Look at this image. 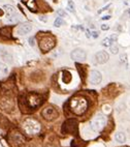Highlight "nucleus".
<instances>
[{
    "mask_svg": "<svg viewBox=\"0 0 130 147\" xmlns=\"http://www.w3.org/2000/svg\"><path fill=\"white\" fill-rule=\"evenodd\" d=\"M121 61H122V62H124V61H126V55H125V54H123V55H121Z\"/></svg>",
    "mask_w": 130,
    "mask_h": 147,
    "instance_id": "obj_33",
    "label": "nucleus"
},
{
    "mask_svg": "<svg viewBox=\"0 0 130 147\" xmlns=\"http://www.w3.org/2000/svg\"><path fill=\"white\" fill-rule=\"evenodd\" d=\"M47 147H54V146H52V145H48Z\"/></svg>",
    "mask_w": 130,
    "mask_h": 147,
    "instance_id": "obj_35",
    "label": "nucleus"
},
{
    "mask_svg": "<svg viewBox=\"0 0 130 147\" xmlns=\"http://www.w3.org/2000/svg\"><path fill=\"white\" fill-rule=\"evenodd\" d=\"M118 40V36H117V34H112L111 36H107L105 37L103 40L101 42V45L103 46V47H107V48H109L111 46L114 44L116 40Z\"/></svg>",
    "mask_w": 130,
    "mask_h": 147,
    "instance_id": "obj_14",
    "label": "nucleus"
},
{
    "mask_svg": "<svg viewBox=\"0 0 130 147\" xmlns=\"http://www.w3.org/2000/svg\"><path fill=\"white\" fill-rule=\"evenodd\" d=\"M101 29L103 30V31H107V30H109V25H107V24H102Z\"/></svg>",
    "mask_w": 130,
    "mask_h": 147,
    "instance_id": "obj_29",
    "label": "nucleus"
},
{
    "mask_svg": "<svg viewBox=\"0 0 130 147\" xmlns=\"http://www.w3.org/2000/svg\"><path fill=\"white\" fill-rule=\"evenodd\" d=\"M70 57L74 61H84L87 58V53L86 51L81 49V48H76L71 52Z\"/></svg>",
    "mask_w": 130,
    "mask_h": 147,
    "instance_id": "obj_8",
    "label": "nucleus"
},
{
    "mask_svg": "<svg viewBox=\"0 0 130 147\" xmlns=\"http://www.w3.org/2000/svg\"><path fill=\"white\" fill-rule=\"evenodd\" d=\"M63 24H64V21H63L62 19L60 18H57L56 19V20H55V22H54V26L55 27H61L63 25Z\"/></svg>",
    "mask_w": 130,
    "mask_h": 147,
    "instance_id": "obj_22",
    "label": "nucleus"
},
{
    "mask_svg": "<svg viewBox=\"0 0 130 147\" xmlns=\"http://www.w3.org/2000/svg\"><path fill=\"white\" fill-rule=\"evenodd\" d=\"M89 79H90V82H91L92 84L97 85L101 82L102 76H101V74H100V71H95V69H94V71H91V73H90V77H89Z\"/></svg>",
    "mask_w": 130,
    "mask_h": 147,
    "instance_id": "obj_12",
    "label": "nucleus"
},
{
    "mask_svg": "<svg viewBox=\"0 0 130 147\" xmlns=\"http://www.w3.org/2000/svg\"><path fill=\"white\" fill-rule=\"evenodd\" d=\"M13 55L5 47L0 46V60L6 63H13Z\"/></svg>",
    "mask_w": 130,
    "mask_h": 147,
    "instance_id": "obj_9",
    "label": "nucleus"
},
{
    "mask_svg": "<svg viewBox=\"0 0 130 147\" xmlns=\"http://www.w3.org/2000/svg\"><path fill=\"white\" fill-rule=\"evenodd\" d=\"M70 109L76 115H83L88 109V100L84 96H74L70 100Z\"/></svg>",
    "mask_w": 130,
    "mask_h": 147,
    "instance_id": "obj_1",
    "label": "nucleus"
},
{
    "mask_svg": "<svg viewBox=\"0 0 130 147\" xmlns=\"http://www.w3.org/2000/svg\"><path fill=\"white\" fill-rule=\"evenodd\" d=\"M68 9L72 13H74V9H76V5H74V3H73L72 0H68Z\"/></svg>",
    "mask_w": 130,
    "mask_h": 147,
    "instance_id": "obj_23",
    "label": "nucleus"
},
{
    "mask_svg": "<svg viewBox=\"0 0 130 147\" xmlns=\"http://www.w3.org/2000/svg\"><path fill=\"white\" fill-rule=\"evenodd\" d=\"M56 45V40L53 36L49 35V36H44L39 42V49L44 53H47L51 51Z\"/></svg>",
    "mask_w": 130,
    "mask_h": 147,
    "instance_id": "obj_3",
    "label": "nucleus"
},
{
    "mask_svg": "<svg viewBox=\"0 0 130 147\" xmlns=\"http://www.w3.org/2000/svg\"><path fill=\"white\" fill-rule=\"evenodd\" d=\"M28 42H29V45L31 46V47H34V46H35V37L34 36L29 37Z\"/></svg>",
    "mask_w": 130,
    "mask_h": 147,
    "instance_id": "obj_27",
    "label": "nucleus"
},
{
    "mask_svg": "<svg viewBox=\"0 0 130 147\" xmlns=\"http://www.w3.org/2000/svg\"><path fill=\"white\" fill-rule=\"evenodd\" d=\"M109 50H111V53H112V54H118V52H119V48H118V46H116V45H112L111 47H109Z\"/></svg>",
    "mask_w": 130,
    "mask_h": 147,
    "instance_id": "obj_25",
    "label": "nucleus"
},
{
    "mask_svg": "<svg viewBox=\"0 0 130 147\" xmlns=\"http://www.w3.org/2000/svg\"><path fill=\"white\" fill-rule=\"evenodd\" d=\"M115 140H116L117 142H119V143H124V142L126 141L125 134H124V133H122V131H119V133H117V134L115 135Z\"/></svg>",
    "mask_w": 130,
    "mask_h": 147,
    "instance_id": "obj_19",
    "label": "nucleus"
},
{
    "mask_svg": "<svg viewBox=\"0 0 130 147\" xmlns=\"http://www.w3.org/2000/svg\"><path fill=\"white\" fill-rule=\"evenodd\" d=\"M91 35L94 37V38H97V37L99 36V33H98V32H97V31H93V32H92Z\"/></svg>",
    "mask_w": 130,
    "mask_h": 147,
    "instance_id": "obj_31",
    "label": "nucleus"
},
{
    "mask_svg": "<svg viewBox=\"0 0 130 147\" xmlns=\"http://www.w3.org/2000/svg\"><path fill=\"white\" fill-rule=\"evenodd\" d=\"M102 111H103V113L105 114H109L112 112V109H111V106L109 105H103L102 106Z\"/></svg>",
    "mask_w": 130,
    "mask_h": 147,
    "instance_id": "obj_24",
    "label": "nucleus"
},
{
    "mask_svg": "<svg viewBox=\"0 0 130 147\" xmlns=\"http://www.w3.org/2000/svg\"><path fill=\"white\" fill-rule=\"evenodd\" d=\"M57 16L58 17H67V13L65 11H63V9H58L57 11Z\"/></svg>",
    "mask_w": 130,
    "mask_h": 147,
    "instance_id": "obj_26",
    "label": "nucleus"
},
{
    "mask_svg": "<svg viewBox=\"0 0 130 147\" xmlns=\"http://www.w3.org/2000/svg\"><path fill=\"white\" fill-rule=\"evenodd\" d=\"M32 31V25L31 24H22L21 26H19L17 29V33L19 35H25V34H28L29 32Z\"/></svg>",
    "mask_w": 130,
    "mask_h": 147,
    "instance_id": "obj_13",
    "label": "nucleus"
},
{
    "mask_svg": "<svg viewBox=\"0 0 130 147\" xmlns=\"http://www.w3.org/2000/svg\"><path fill=\"white\" fill-rule=\"evenodd\" d=\"M8 71H9L8 66L6 64H4V63H0V79L7 76Z\"/></svg>",
    "mask_w": 130,
    "mask_h": 147,
    "instance_id": "obj_16",
    "label": "nucleus"
},
{
    "mask_svg": "<svg viewBox=\"0 0 130 147\" xmlns=\"http://www.w3.org/2000/svg\"><path fill=\"white\" fill-rule=\"evenodd\" d=\"M38 20L40 22H44V23H47V22H48V19H47V17H46V16H39Z\"/></svg>",
    "mask_w": 130,
    "mask_h": 147,
    "instance_id": "obj_28",
    "label": "nucleus"
},
{
    "mask_svg": "<svg viewBox=\"0 0 130 147\" xmlns=\"http://www.w3.org/2000/svg\"><path fill=\"white\" fill-rule=\"evenodd\" d=\"M109 6H111V4H109V5H107V6H104V7H102L101 9H99V11H98V13H101L102 11H107V8L109 7Z\"/></svg>",
    "mask_w": 130,
    "mask_h": 147,
    "instance_id": "obj_30",
    "label": "nucleus"
},
{
    "mask_svg": "<svg viewBox=\"0 0 130 147\" xmlns=\"http://www.w3.org/2000/svg\"><path fill=\"white\" fill-rule=\"evenodd\" d=\"M3 11H4V13H6V16L9 17L11 16V15H13V13H16V9H15V7H13V5H9V4H5V5H3Z\"/></svg>",
    "mask_w": 130,
    "mask_h": 147,
    "instance_id": "obj_17",
    "label": "nucleus"
},
{
    "mask_svg": "<svg viewBox=\"0 0 130 147\" xmlns=\"http://www.w3.org/2000/svg\"><path fill=\"white\" fill-rule=\"evenodd\" d=\"M42 115L46 120L53 121V120H55V119L58 118L59 113H58V111L56 110L54 107H52V106H48V107H46L44 110H42Z\"/></svg>",
    "mask_w": 130,
    "mask_h": 147,
    "instance_id": "obj_6",
    "label": "nucleus"
},
{
    "mask_svg": "<svg viewBox=\"0 0 130 147\" xmlns=\"http://www.w3.org/2000/svg\"><path fill=\"white\" fill-rule=\"evenodd\" d=\"M62 133L68 135H73L78 133V121L76 119H69L63 123Z\"/></svg>",
    "mask_w": 130,
    "mask_h": 147,
    "instance_id": "obj_4",
    "label": "nucleus"
},
{
    "mask_svg": "<svg viewBox=\"0 0 130 147\" xmlns=\"http://www.w3.org/2000/svg\"><path fill=\"white\" fill-rule=\"evenodd\" d=\"M0 107L4 111H11V110H13V100H11L3 98V100L0 102Z\"/></svg>",
    "mask_w": 130,
    "mask_h": 147,
    "instance_id": "obj_15",
    "label": "nucleus"
},
{
    "mask_svg": "<svg viewBox=\"0 0 130 147\" xmlns=\"http://www.w3.org/2000/svg\"><path fill=\"white\" fill-rule=\"evenodd\" d=\"M18 21H19V16L17 15V13H13V15H11V16L7 17V19H6V22L9 24L17 23Z\"/></svg>",
    "mask_w": 130,
    "mask_h": 147,
    "instance_id": "obj_20",
    "label": "nucleus"
},
{
    "mask_svg": "<svg viewBox=\"0 0 130 147\" xmlns=\"http://www.w3.org/2000/svg\"><path fill=\"white\" fill-rule=\"evenodd\" d=\"M128 13H129V16H130V9H129V11H128Z\"/></svg>",
    "mask_w": 130,
    "mask_h": 147,
    "instance_id": "obj_36",
    "label": "nucleus"
},
{
    "mask_svg": "<svg viewBox=\"0 0 130 147\" xmlns=\"http://www.w3.org/2000/svg\"><path fill=\"white\" fill-rule=\"evenodd\" d=\"M107 124V117L102 114H98V115L95 117V118L92 120L91 122V127L93 131H99L103 129Z\"/></svg>",
    "mask_w": 130,
    "mask_h": 147,
    "instance_id": "obj_5",
    "label": "nucleus"
},
{
    "mask_svg": "<svg viewBox=\"0 0 130 147\" xmlns=\"http://www.w3.org/2000/svg\"><path fill=\"white\" fill-rule=\"evenodd\" d=\"M9 140H11V142L15 145V146H20V145H22L24 142H25L24 137L22 136L20 133H18V131H13V133H11V136H9Z\"/></svg>",
    "mask_w": 130,
    "mask_h": 147,
    "instance_id": "obj_10",
    "label": "nucleus"
},
{
    "mask_svg": "<svg viewBox=\"0 0 130 147\" xmlns=\"http://www.w3.org/2000/svg\"><path fill=\"white\" fill-rule=\"evenodd\" d=\"M105 1H107V0H105Z\"/></svg>",
    "mask_w": 130,
    "mask_h": 147,
    "instance_id": "obj_37",
    "label": "nucleus"
},
{
    "mask_svg": "<svg viewBox=\"0 0 130 147\" xmlns=\"http://www.w3.org/2000/svg\"><path fill=\"white\" fill-rule=\"evenodd\" d=\"M86 36L89 38V37H91L92 35H91V33H89V31H87V32H86Z\"/></svg>",
    "mask_w": 130,
    "mask_h": 147,
    "instance_id": "obj_34",
    "label": "nucleus"
},
{
    "mask_svg": "<svg viewBox=\"0 0 130 147\" xmlns=\"http://www.w3.org/2000/svg\"><path fill=\"white\" fill-rule=\"evenodd\" d=\"M42 98L39 94H36V93H29L28 96H27V102L30 108L32 109H35V108L39 107L40 104L42 102Z\"/></svg>",
    "mask_w": 130,
    "mask_h": 147,
    "instance_id": "obj_7",
    "label": "nucleus"
},
{
    "mask_svg": "<svg viewBox=\"0 0 130 147\" xmlns=\"http://www.w3.org/2000/svg\"><path fill=\"white\" fill-rule=\"evenodd\" d=\"M95 59L99 64H104L105 62H107L109 59V53L105 51H99L95 54Z\"/></svg>",
    "mask_w": 130,
    "mask_h": 147,
    "instance_id": "obj_11",
    "label": "nucleus"
},
{
    "mask_svg": "<svg viewBox=\"0 0 130 147\" xmlns=\"http://www.w3.org/2000/svg\"><path fill=\"white\" fill-rule=\"evenodd\" d=\"M27 6H28L31 11H36V8H37V6H36V4H35V1L34 0H28V2H27Z\"/></svg>",
    "mask_w": 130,
    "mask_h": 147,
    "instance_id": "obj_21",
    "label": "nucleus"
},
{
    "mask_svg": "<svg viewBox=\"0 0 130 147\" xmlns=\"http://www.w3.org/2000/svg\"><path fill=\"white\" fill-rule=\"evenodd\" d=\"M0 35L4 37H11V27H2V28H0Z\"/></svg>",
    "mask_w": 130,
    "mask_h": 147,
    "instance_id": "obj_18",
    "label": "nucleus"
},
{
    "mask_svg": "<svg viewBox=\"0 0 130 147\" xmlns=\"http://www.w3.org/2000/svg\"><path fill=\"white\" fill-rule=\"evenodd\" d=\"M111 18H112V17H111V16L109 15V16H103V17L101 18V20H102V21H107V20H109Z\"/></svg>",
    "mask_w": 130,
    "mask_h": 147,
    "instance_id": "obj_32",
    "label": "nucleus"
},
{
    "mask_svg": "<svg viewBox=\"0 0 130 147\" xmlns=\"http://www.w3.org/2000/svg\"><path fill=\"white\" fill-rule=\"evenodd\" d=\"M40 123L35 119L28 118L23 122V129L28 135H36L40 131Z\"/></svg>",
    "mask_w": 130,
    "mask_h": 147,
    "instance_id": "obj_2",
    "label": "nucleus"
}]
</instances>
